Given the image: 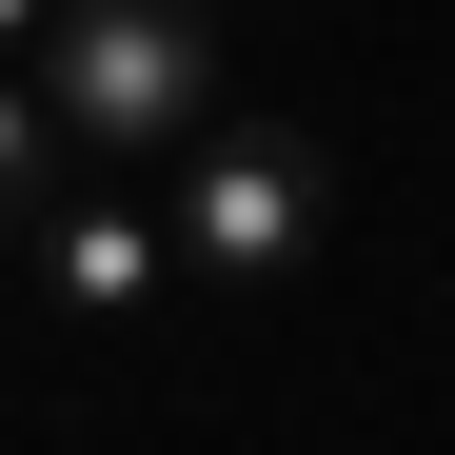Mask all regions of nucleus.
Returning a JSON list of instances; mask_svg holds the SVG:
<instances>
[{"label": "nucleus", "instance_id": "obj_4", "mask_svg": "<svg viewBox=\"0 0 455 455\" xmlns=\"http://www.w3.org/2000/svg\"><path fill=\"white\" fill-rule=\"evenodd\" d=\"M60 198V100H40V60H0V238Z\"/></svg>", "mask_w": 455, "mask_h": 455}, {"label": "nucleus", "instance_id": "obj_5", "mask_svg": "<svg viewBox=\"0 0 455 455\" xmlns=\"http://www.w3.org/2000/svg\"><path fill=\"white\" fill-rule=\"evenodd\" d=\"M40 40H60V0H0V60H40Z\"/></svg>", "mask_w": 455, "mask_h": 455}, {"label": "nucleus", "instance_id": "obj_1", "mask_svg": "<svg viewBox=\"0 0 455 455\" xmlns=\"http://www.w3.org/2000/svg\"><path fill=\"white\" fill-rule=\"evenodd\" d=\"M40 100H60V159H179V139H218V20L198 0H60Z\"/></svg>", "mask_w": 455, "mask_h": 455}, {"label": "nucleus", "instance_id": "obj_2", "mask_svg": "<svg viewBox=\"0 0 455 455\" xmlns=\"http://www.w3.org/2000/svg\"><path fill=\"white\" fill-rule=\"evenodd\" d=\"M159 238L218 297H277V277H317V238H337V159L297 119H218V139L159 159Z\"/></svg>", "mask_w": 455, "mask_h": 455}, {"label": "nucleus", "instance_id": "obj_3", "mask_svg": "<svg viewBox=\"0 0 455 455\" xmlns=\"http://www.w3.org/2000/svg\"><path fill=\"white\" fill-rule=\"evenodd\" d=\"M20 277L60 297V317H139V297L179 277V238H159V198H80V179H60L20 218Z\"/></svg>", "mask_w": 455, "mask_h": 455}]
</instances>
